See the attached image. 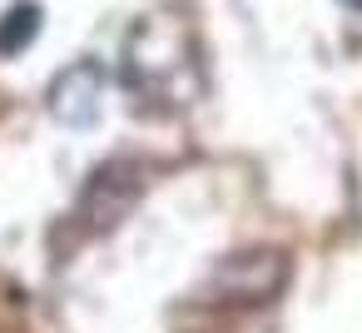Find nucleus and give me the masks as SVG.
Instances as JSON below:
<instances>
[{
  "mask_svg": "<svg viewBox=\"0 0 362 333\" xmlns=\"http://www.w3.org/2000/svg\"><path fill=\"white\" fill-rule=\"evenodd\" d=\"M119 80L149 115L189 110L204 95V60H199V40H194L189 21H179L169 11L144 16L124 40Z\"/></svg>",
  "mask_w": 362,
  "mask_h": 333,
  "instance_id": "f257e3e1",
  "label": "nucleus"
},
{
  "mask_svg": "<svg viewBox=\"0 0 362 333\" xmlns=\"http://www.w3.org/2000/svg\"><path fill=\"white\" fill-rule=\"evenodd\" d=\"M288 283V254L283 249H243L218 259V269L204 283V303H223V308H258L268 298H278Z\"/></svg>",
  "mask_w": 362,
  "mask_h": 333,
  "instance_id": "f03ea898",
  "label": "nucleus"
},
{
  "mask_svg": "<svg viewBox=\"0 0 362 333\" xmlns=\"http://www.w3.org/2000/svg\"><path fill=\"white\" fill-rule=\"evenodd\" d=\"M139 194H144V164L139 159H110V164H100L85 179L80 199H75V229L85 239L119 229L129 219V209L139 204Z\"/></svg>",
  "mask_w": 362,
  "mask_h": 333,
  "instance_id": "7ed1b4c3",
  "label": "nucleus"
},
{
  "mask_svg": "<svg viewBox=\"0 0 362 333\" xmlns=\"http://www.w3.org/2000/svg\"><path fill=\"white\" fill-rule=\"evenodd\" d=\"M45 110L70 130H90L100 120V110H105V65L100 60L65 65L45 90Z\"/></svg>",
  "mask_w": 362,
  "mask_h": 333,
  "instance_id": "20e7f679",
  "label": "nucleus"
},
{
  "mask_svg": "<svg viewBox=\"0 0 362 333\" xmlns=\"http://www.w3.org/2000/svg\"><path fill=\"white\" fill-rule=\"evenodd\" d=\"M40 21H45L40 6H30V0H16V6L0 16V55H25L30 40L40 35Z\"/></svg>",
  "mask_w": 362,
  "mask_h": 333,
  "instance_id": "39448f33",
  "label": "nucleus"
},
{
  "mask_svg": "<svg viewBox=\"0 0 362 333\" xmlns=\"http://www.w3.org/2000/svg\"><path fill=\"white\" fill-rule=\"evenodd\" d=\"M347 6H357V11H362V0H347Z\"/></svg>",
  "mask_w": 362,
  "mask_h": 333,
  "instance_id": "423d86ee",
  "label": "nucleus"
}]
</instances>
